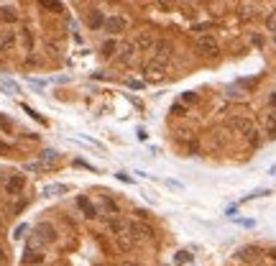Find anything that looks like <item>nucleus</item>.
<instances>
[{
    "instance_id": "obj_1",
    "label": "nucleus",
    "mask_w": 276,
    "mask_h": 266,
    "mask_svg": "<svg viewBox=\"0 0 276 266\" xmlns=\"http://www.w3.org/2000/svg\"><path fill=\"white\" fill-rule=\"evenodd\" d=\"M228 128L235 131V133H240V136H248V138L256 133V131H253V123H250L245 115H233V118L228 120Z\"/></svg>"
},
{
    "instance_id": "obj_2",
    "label": "nucleus",
    "mask_w": 276,
    "mask_h": 266,
    "mask_svg": "<svg viewBox=\"0 0 276 266\" xmlns=\"http://www.w3.org/2000/svg\"><path fill=\"white\" fill-rule=\"evenodd\" d=\"M197 52H199L202 57H217V52H220V46H217V39H212V36L202 34V36L197 39Z\"/></svg>"
},
{
    "instance_id": "obj_3",
    "label": "nucleus",
    "mask_w": 276,
    "mask_h": 266,
    "mask_svg": "<svg viewBox=\"0 0 276 266\" xmlns=\"http://www.w3.org/2000/svg\"><path fill=\"white\" fill-rule=\"evenodd\" d=\"M166 72H169V62H166V59H151V62L146 64L148 80H161V77H166Z\"/></svg>"
},
{
    "instance_id": "obj_4",
    "label": "nucleus",
    "mask_w": 276,
    "mask_h": 266,
    "mask_svg": "<svg viewBox=\"0 0 276 266\" xmlns=\"http://www.w3.org/2000/svg\"><path fill=\"white\" fill-rule=\"evenodd\" d=\"M31 240H36L39 246H41V243H54V240H57V230H54L49 223H41V225H36Z\"/></svg>"
},
{
    "instance_id": "obj_5",
    "label": "nucleus",
    "mask_w": 276,
    "mask_h": 266,
    "mask_svg": "<svg viewBox=\"0 0 276 266\" xmlns=\"http://www.w3.org/2000/svg\"><path fill=\"white\" fill-rule=\"evenodd\" d=\"M154 44H156V36H154V31L143 29V31H138V34H136V41H133V46H136L138 52H151V49H154Z\"/></svg>"
},
{
    "instance_id": "obj_6",
    "label": "nucleus",
    "mask_w": 276,
    "mask_h": 266,
    "mask_svg": "<svg viewBox=\"0 0 276 266\" xmlns=\"http://www.w3.org/2000/svg\"><path fill=\"white\" fill-rule=\"evenodd\" d=\"M108 34H123L126 29H128V21L123 18V16H110V18H105V26H103Z\"/></svg>"
},
{
    "instance_id": "obj_7",
    "label": "nucleus",
    "mask_w": 276,
    "mask_h": 266,
    "mask_svg": "<svg viewBox=\"0 0 276 266\" xmlns=\"http://www.w3.org/2000/svg\"><path fill=\"white\" fill-rule=\"evenodd\" d=\"M131 235L138 238V240H151L154 238V228L138 220V223H131Z\"/></svg>"
},
{
    "instance_id": "obj_8",
    "label": "nucleus",
    "mask_w": 276,
    "mask_h": 266,
    "mask_svg": "<svg viewBox=\"0 0 276 266\" xmlns=\"http://www.w3.org/2000/svg\"><path fill=\"white\" fill-rule=\"evenodd\" d=\"M258 256H261V248H258V246H243V248L235 251V258H238V261H245V263L258 261Z\"/></svg>"
},
{
    "instance_id": "obj_9",
    "label": "nucleus",
    "mask_w": 276,
    "mask_h": 266,
    "mask_svg": "<svg viewBox=\"0 0 276 266\" xmlns=\"http://www.w3.org/2000/svg\"><path fill=\"white\" fill-rule=\"evenodd\" d=\"M26 187V177L23 174H13L6 182V195H21V189Z\"/></svg>"
},
{
    "instance_id": "obj_10",
    "label": "nucleus",
    "mask_w": 276,
    "mask_h": 266,
    "mask_svg": "<svg viewBox=\"0 0 276 266\" xmlns=\"http://www.w3.org/2000/svg\"><path fill=\"white\" fill-rule=\"evenodd\" d=\"M238 16L243 21H250V18L261 16V6L258 3H243V6H238Z\"/></svg>"
},
{
    "instance_id": "obj_11",
    "label": "nucleus",
    "mask_w": 276,
    "mask_h": 266,
    "mask_svg": "<svg viewBox=\"0 0 276 266\" xmlns=\"http://www.w3.org/2000/svg\"><path fill=\"white\" fill-rule=\"evenodd\" d=\"M154 52H156V59H166V62H169V57L174 54V46H171V41L159 39V41L154 44Z\"/></svg>"
},
{
    "instance_id": "obj_12",
    "label": "nucleus",
    "mask_w": 276,
    "mask_h": 266,
    "mask_svg": "<svg viewBox=\"0 0 276 266\" xmlns=\"http://www.w3.org/2000/svg\"><path fill=\"white\" fill-rule=\"evenodd\" d=\"M133 54H136V46H133V44H120L115 59H118L120 64H131V62H133Z\"/></svg>"
},
{
    "instance_id": "obj_13",
    "label": "nucleus",
    "mask_w": 276,
    "mask_h": 266,
    "mask_svg": "<svg viewBox=\"0 0 276 266\" xmlns=\"http://www.w3.org/2000/svg\"><path fill=\"white\" fill-rule=\"evenodd\" d=\"M115 246H118L120 251H131V248L136 246V238L131 235V230H128V233H120V235H115Z\"/></svg>"
},
{
    "instance_id": "obj_14",
    "label": "nucleus",
    "mask_w": 276,
    "mask_h": 266,
    "mask_svg": "<svg viewBox=\"0 0 276 266\" xmlns=\"http://www.w3.org/2000/svg\"><path fill=\"white\" fill-rule=\"evenodd\" d=\"M110 230H113V235L128 233V230H131V223H128V220H123V217H115V220H110Z\"/></svg>"
},
{
    "instance_id": "obj_15",
    "label": "nucleus",
    "mask_w": 276,
    "mask_h": 266,
    "mask_svg": "<svg viewBox=\"0 0 276 266\" xmlns=\"http://www.w3.org/2000/svg\"><path fill=\"white\" fill-rule=\"evenodd\" d=\"M23 263H29V266H41V263H44V253H41V251H29V248H26Z\"/></svg>"
},
{
    "instance_id": "obj_16",
    "label": "nucleus",
    "mask_w": 276,
    "mask_h": 266,
    "mask_svg": "<svg viewBox=\"0 0 276 266\" xmlns=\"http://www.w3.org/2000/svg\"><path fill=\"white\" fill-rule=\"evenodd\" d=\"M0 21H6V23H16L18 21V11L6 6V8H0Z\"/></svg>"
},
{
    "instance_id": "obj_17",
    "label": "nucleus",
    "mask_w": 276,
    "mask_h": 266,
    "mask_svg": "<svg viewBox=\"0 0 276 266\" xmlns=\"http://www.w3.org/2000/svg\"><path fill=\"white\" fill-rule=\"evenodd\" d=\"M263 126H266V133H268V136H276V110L266 113V118H263Z\"/></svg>"
},
{
    "instance_id": "obj_18",
    "label": "nucleus",
    "mask_w": 276,
    "mask_h": 266,
    "mask_svg": "<svg viewBox=\"0 0 276 266\" xmlns=\"http://www.w3.org/2000/svg\"><path fill=\"white\" fill-rule=\"evenodd\" d=\"M87 23H90V29H100V26H105V18H103L100 11H92V13L87 16Z\"/></svg>"
},
{
    "instance_id": "obj_19",
    "label": "nucleus",
    "mask_w": 276,
    "mask_h": 266,
    "mask_svg": "<svg viewBox=\"0 0 276 266\" xmlns=\"http://www.w3.org/2000/svg\"><path fill=\"white\" fill-rule=\"evenodd\" d=\"M77 205L82 207V212H85L87 217H95V215H97V210L92 207V202H90L87 197H80V200H77Z\"/></svg>"
},
{
    "instance_id": "obj_20",
    "label": "nucleus",
    "mask_w": 276,
    "mask_h": 266,
    "mask_svg": "<svg viewBox=\"0 0 276 266\" xmlns=\"http://www.w3.org/2000/svg\"><path fill=\"white\" fill-rule=\"evenodd\" d=\"M13 44H16V34L13 31H6L3 39H0V49H11Z\"/></svg>"
},
{
    "instance_id": "obj_21",
    "label": "nucleus",
    "mask_w": 276,
    "mask_h": 266,
    "mask_svg": "<svg viewBox=\"0 0 276 266\" xmlns=\"http://www.w3.org/2000/svg\"><path fill=\"white\" fill-rule=\"evenodd\" d=\"M115 49H118V46H115L113 41H108V44L103 46V54H105V57H113V54H115Z\"/></svg>"
},
{
    "instance_id": "obj_22",
    "label": "nucleus",
    "mask_w": 276,
    "mask_h": 266,
    "mask_svg": "<svg viewBox=\"0 0 276 266\" xmlns=\"http://www.w3.org/2000/svg\"><path fill=\"white\" fill-rule=\"evenodd\" d=\"M266 26H268V31H273V34H276V11L266 18Z\"/></svg>"
},
{
    "instance_id": "obj_23",
    "label": "nucleus",
    "mask_w": 276,
    "mask_h": 266,
    "mask_svg": "<svg viewBox=\"0 0 276 266\" xmlns=\"http://www.w3.org/2000/svg\"><path fill=\"white\" fill-rule=\"evenodd\" d=\"M189 258H192V256H189L187 251H179V253H177V263H189Z\"/></svg>"
},
{
    "instance_id": "obj_24",
    "label": "nucleus",
    "mask_w": 276,
    "mask_h": 266,
    "mask_svg": "<svg viewBox=\"0 0 276 266\" xmlns=\"http://www.w3.org/2000/svg\"><path fill=\"white\" fill-rule=\"evenodd\" d=\"M0 266H8V251L0 246Z\"/></svg>"
},
{
    "instance_id": "obj_25",
    "label": "nucleus",
    "mask_w": 276,
    "mask_h": 266,
    "mask_svg": "<svg viewBox=\"0 0 276 266\" xmlns=\"http://www.w3.org/2000/svg\"><path fill=\"white\" fill-rule=\"evenodd\" d=\"M44 8H49V11H62V6L59 3H41Z\"/></svg>"
},
{
    "instance_id": "obj_26",
    "label": "nucleus",
    "mask_w": 276,
    "mask_h": 266,
    "mask_svg": "<svg viewBox=\"0 0 276 266\" xmlns=\"http://www.w3.org/2000/svg\"><path fill=\"white\" fill-rule=\"evenodd\" d=\"M210 29V23H199V26H194V31H207Z\"/></svg>"
},
{
    "instance_id": "obj_27",
    "label": "nucleus",
    "mask_w": 276,
    "mask_h": 266,
    "mask_svg": "<svg viewBox=\"0 0 276 266\" xmlns=\"http://www.w3.org/2000/svg\"><path fill=\"white\" fill-rule=\"evenodd\" d=\"M118 266H136V263H133V261H120Z\"/></svg>"
},
{
    "instance_id": "obj_28",
    "label": "nucleus",
    "mask_w": 276,
    "mask_h": 266,
    "mask_svg": "<svg viewBox=\"0 0 276 266\" xmlns=\"http://www.w3.org/2000/svg\"><path fill=\"white\" fill-rule=\"evenodd\" d=\"M0 151H8V146H6L3 141H0Z\"/></svg>"
},
{
    "instance_id": "obj_29",
    "label": "nucleus",
    "mask_w": 276,
    "mask_h": 266,
    "mask_svg": "<svg viewBox=\"0 0 276 266\" xmlns=\"http://www.w3.org/2000/svg\"><path fill=\"white\" fill-rule=\"evenodd\" d=\"M271 103H273V105H276V92H273V95H271Z\"/></svg>"
},
{
    "instance_id": "obj_30",
    "label": "nucleus",
    "mask_w": 276,
    "mask_h": 266,
    "mask_svg": "<svg viewBox=\"0 0 276 266\" xmlns=\"http://www.w3.org/2000/svg\"><path fill=\"white\" fill-rule=\"evenodd\" d=\"M273 41H276V34H273Z\"/></svg>"
},
{
    "instance_id": "obj_31",
    "label": "nucleus",
    "mask_w": 276,
    "mask_h": 266,
    "mask_svg": "<svg viewBox=\"0 0 276 266\" xmlns=\"http://www.w3.org/2000/svg\"><path fill=\"white\" fill-rule=\"evenodd\" d=\"M258 266H266V263H258Z\"/></svg>"
},
{
    "instance_id": "obj_32",
    "label": "nucleus",
    "mask_w": 276,
    "mask_h": 266,
    "mask_svg": "<svg viewBox=\"0 0 276 266\" xmlns=\"http://www.w3.org/2000/svg\"><path fill=\"white\" fill-rule=\"evenodd\" d=\"M0 52H3V49H0Z\"/></svg>"
}]
</instances>
